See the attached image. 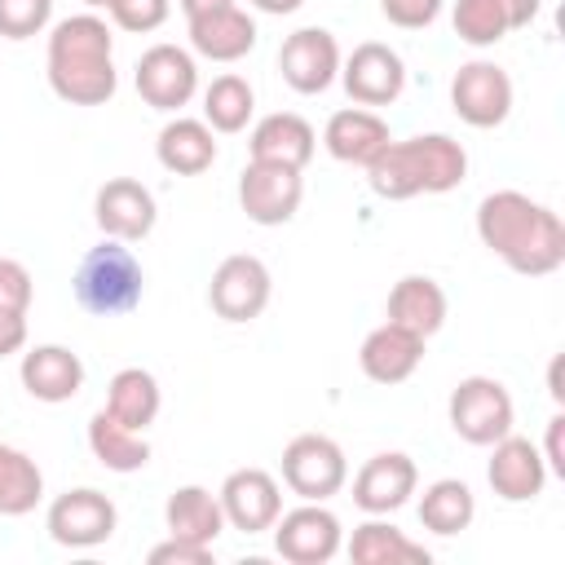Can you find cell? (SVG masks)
I'll use <instances>...</instances> for the list:
<instances>
[{"label":"cell","instance_id":"obj_1","mask_svg":"<svg viewBox=\"0 0 565 565\" xmlns=\"http://www.w3.org/2000/svg\"><path fill=\"white\" fill-rule=\"evenodd\" d=\"M477 238L512 269V274H556L565 265V225L561 216L521 194V190H494L477 203Z\"/></svg>","mask_w":565,"mask_h":565},{"label":"cell","instance_id":"obj_2","mask_svg":"<svg viewBox=\"0 0 565 565\" xmlns=\"http://www.w3.org/2000/svg\"><path fill=\"white\" fill-rule=\"evenodd\" d=\"M49 88L71 106H106L119 88L106 18L75 13L49 31Z\"/></svg>","mask_w":565,"mask_h":565},{"label":"cell","instance_id":"obj_3","mask_svg":"<svg viewBox=\"0 0 565 565\" xmlns=\"http://www.w3.org/2000/svg\"><path fill=\"white\" fill-rule=\"evenodd\" d=\"M468 177V150L446 132H419L406 141H388L371 163L366 181L380 199H415L446 194Z\"/></svg>","mask_w":565,"mask_h":565},{"label":"cell","instance_id":"obj_4","mask_svg":"<svg viewBox=\"0 0 565 565\" xmlns=\"http://www.w3.org/2000/svg\"><path fill=\"white\" fill-rule=\"evenodd\" d=\"M141 291H146V274H141V260L132 256L128 243L106 238V243L84 252V260L75 269L79 309H88L93 318H119V313L141 305Z\"/></svg>","mask_w":565,"mask_h":565},{"label":"cell","instance_id":"obj_5","mask_svg":"<svg viewBox=\"0 0 565 565\" xmlns=\"http://www.w3.org/2000/svg\"><path fill=\"white\" fill-rule=\"evenodd\" d=\"M446 415H450L455 437H463L468 446H494L499 437L512 433L516 406H512V393L494 375H463L450 388Z\"/></svg>","mask_w":565,"mask_h":565},{"label":"cell","instance_id":"obj_6","mask_svg":"<svg viewBox=\"0 0 565 565\" xmlns=\"http://www.w3.org/2000/svg\"><path fill=\"white\" fill-rule=\"evenodd\" d=\"M344 481H349V459L340 441H331L327 433H300L282 446V486L296 499L327 503L331 494L344 490Z\"/></svg>","mask_w":565,"mask_h":565},{"label":"cell","instance_id":"obj_7","mask_svg":"<svg viewBox=\"0 0 565 565\" xmlns=\"http://www.w3.org/2000/svg\"><path fill=\"white\" fill-rule=\"evenodd\" d=\"M269 530H274V552L291 565H327L344 543L340 516L309 499L291 512H278V521Z\"/></svg>","mask_w":565,"mask_h":565},{"label":"cell","instance_id":"obj_8","mask_svg":"<svg viewBox=\"0 0 565 565\" xmlns=\"http://www.w3.org/2000/svg\"><path fill=\"white\" fill-rule=\"evenodd\" d=\"M450 106L468 128H499L512 115V79L499 62L472 57L450 79Z\"/></svg>","mask_w":565,"mask_h":565},{"label":"cell","instance_id":"obj_9","mask_svg":"<svg viewBox=\"0 0 565 565\" xmlns=\"http://www.w3.org/2000/svg\"><path fill=\"white\" fill-rule=\"evenodd\" d=\"M269 269L260 256H247V252H234L225 256L216 269H212V282H207V305L216 318L225 322H252L265 313L269 305Z\"/></svg>","mask_w":565,"mask_h":565},{"label":"cell","instance_id":"obj_10","mask_svg":"<svg viewBox=\"0 0 565 565\" xmlns=\"http://www.w3.org/2000/svg\"><path fill=\"white\" fill-rule=\"evenodd\" d=\"M300 199H305V177L296 168L247 159V168L238 177V207L247 212V221L287 225L300 212Z\"/></svg>","mask_w":565,"mask_h":565},{"label":"cell","instance_id":"obj_11","mask_svg":"<svg viewBox=\"0 0 565 565\" xmlns=\"http://www.w3.org/2000/svg\"><path fill=\"white\" fill-rule=\"evenodd\" d=\"M44 525H49V539L62 543V547H97L115 534L119 512L102 490L79 486V490H66L49 503Z\"/></svg>","mask_w":565,"mask_h":565},{"label":"cell","instance_id":"obj_12","mask_svg":"<svg viewBox=\"0 0 565 565\" xmlns=\"http://www.w3.org/2000/svg\"><path fill=\"white\" fill-rule=\"evenodd\" d=\"M132 84H137V93H141L146 106H154V110H181L194 97V88H199V66H194V57L181 44H150L137 57Z\"/></svg>","mask_w":565,"mask_h":565},{"label":"cell","instance_id":"obj_13","mask_svg":"<svg viewBox=\"0 0 565 565\" xmlns=\"http://www.w3.org/2000/svg\"><path fill=\"white\" fill-rule=\"evenodd\" d=\"M278 71L287 79V88L313 97V93H327L340 75V44L327 26H300L282 40L278 49Z\"/></svg>","mask_w":565,"mask_h":565},{"label":"cell","instance_id":"obj_14","mask_svg":"<svg viewBox=\"0 0 565 565\" xmlns=\"http://www.w3.org/2000/svg\"><path fill=\"white\" fill-rule=\"evenodd\" d=\"M340 79H344V93L358 106H388L406 88V62H402L397 49H388L380 40H366L340 62Z\"/></svg>","mask_w":565,"mask_h":565},{"label":"cell","instance_id":"obj_15","mask_svg":"<svg viewBox=\"0 0 565 565\" xmlns=\"http://www.w3.org/2000/svg\"><path fill=\"white\" fill-rule=\"evenodd\" d=\"M216 499H221L225 525H234L243 534H265L282 512V490L265 468H234L221 481Z\"/></svg>","mask_w":565,"mask_h":565},{"label":"cell","instance_id":"obj_16","mask_svg":"<svg viewBox=\"0 0 565 565\" xmlns=\"http://www.w3.org/2000/svg\"><path fill=\"white\" fill-rule=\"evenodd\" d=\"M93 216H97V230L106 238H119V243H141L154 221H159V207H154V194L137 181V177H110L97 199H93Z\"/></svg>","mask_w":565,"mask_h":565},{"label":"cell","instance_id":"obj_17","mask_svg":"<svg viewBox=\"0 0 565 565\" xmlns=\"http://www.w3.org/2000/svg\"><path fill=\"white\" fill-rule=\"evenodd\" d=\"M486 481H490V490H494L503 503H530V499H539L543 486H547V463H543V455H539V446H534L530 437L508 433V437H499V441L490 446Z\"/></svg>","mask_w":565,"mask_h":565},{"label":"cell","instance_id":"obj_18","mask_svg":"<svg viewBox=\"0 0 565 565\" xmlns=\"http://www.w3.org/2000/svg\"><path fill=\"white\" fill-rule=\"evenodd\" d=\"M415 486H419L415 459L402 455V450H380V455H371L358 468V477H353V503L362 512H371V516H388L402 503H411Z\"/></svg>","mask_w":565,"mask_h":565},{"label":"cell","instance_id":"obj_19","mask_svg":"<svg viewBox=\"0 0 565 565\" xmlns=\"http://www.w3.org/2000/svg\"><path fill=\"white\" fill-rule=\"evenodd\" d=\"M419 362H424V335H415L397 322H380L358 349V366L375 384H402L419 371Z\"/></svg>","mask_w":565,"mask_h":565},{"label":"cell","instance_id":"obj_20","mask_svg":"<svg viewBox=\"0 0 565 565\" xmlns=\"http://www.w3.org/2000/svg\"><path fill=\"white\" fill-rule=\"evenodd\" d=\"M539 18V0H455V35L472 49L499 44L508 31H521Z\"/></svg>","mask_w":565,"mask_h":565},{"label":"cell","instance_id":"obj_21","mask_svg":"<svg viewBox=\"0 0 565 565\" xmlns=\"http://www.w3.org/2000/svg\"><path fill=\"white\" fill-rule=\"evenodd\" d=\"M247 150H252V159H260V163H282V168L305 172V163H309L313 150H318V132L309 128L305 115H296V110H274V115L256 119V128H252V137H247Z\"/></svg>","mask_w":565,"mask_h":565},{"label":"cell","instance_id":"obj_22","mask_svg":"<svg viewBox=\"0 0 565 565\" xmlns=\"http://www.w3.org/2000/svg\"><path fill=\"white\" fill-rule=\"evenodd\" d=\"M18 375H22V388L35 402H49V406L71 402L84 388V362L66 344H35V349H26Z\"/></svg>","mask_w":565,"mask_h":565},{"label":"cell","instance_id":"obj_23","mask_svg":"<svg viewBox=\"0 0 565 565\" xmlns=\"http://www.w3.org/2000/svg\"><path fill=\"white\" fill-rule=\"evenodd\" d=\"M388 141H393V137H388V124H384L371 106H344V110H335V115L327 119V128H322L327 154L340 159V163H358V168H366Z\"/></svg>","mask_w":565,"mask_h":565},{"label":"cell","instance_id":"obj_24","mask_svg":"<svg viewBox=\"0 0 565 565\" xmlns=\"http://www.w3.org/2000/svg\"><path fill=\"white\" fill-rule=\"evenodd\" d=\"M190 49L207 62H238L256 49V22L238 4L190 18Z\"/></svg>","mask_w":565,"mask_h":565},{"label":"cell","instance_id":"obj_25","mask_svg":"<svg viewBox=\"0 0 565 565\" xmlns=\"http://www.w3.org/2000/svg\"><path fill=\"white\" fill-rule=\"evenodd\" d=\"M384 313H388V322H397V327H406V331H415V335L428 340L446 322V291L428 274H406V278L393 282Z\"/></svg>","mask_w":565,"mask_h":565},{"label":"cell","instance_id":"obj_26","mask_svg":"<svg viewBox=\"0 0 565 565\" xmlns=\"http://www.w3.org/2000/svg\"><path fill=\"white\" fill-rule=\"evenodd\" d=\"M154 159L177 172V177H199L216 163V137L203 119H190V115H177L159 128V141H154Z\"/></svg>","mask_w":565,"mask_h":565},{"label":"cell","instance_id":"obj_27","mask_svg":"<svg viewBox=\"0 0 565 565\" xmlns=\"http://www.w3.org/2000/svg\"><path fill=\"white\" fill-rule=\"evenodd\" d=\"M163 521H168L172 539H185V543H199V547H212L225 530L221 499L207 486H177L163 503Z\"/></svg>","mask_w":565,"mask_h":565},{"label":"cell","instance_id":"obj_28","mask_svg":"<svg viewBox=\"0 0 565 565\" xmlns=\"http://www.w3.org/2000/svg\"><path fill=\"white\" fill-rule=\"evenodd\" d=\"M88 450H93V459H97L102 468H110V472H141V468L150 463V441H146V433L119 424L106 406L88 419Z\"/></svg>","mask_w":565,"mask_h":565},{"label":"cell","instance_id":"obj_29","mask_svg":"<svg viewBox=\"0 0 565 565\" xmlns=\"http://www.w3.org/2000/svg\"><path fill=\"white\" fill-rule=\"evenodd\" d=\"M349 561H353V565H428L433 552H428L424 543L406 539L397 525L371 516V521H362V525L353 530V539H349Z\"/></svg>","mask_w":565,"mask_h":565},{"label":"cell","instance_id":"obj_30","mask_svg":"<svg viewBox=\"0 0 565 565\" xmlns=\"http://www.w3.org/2000/svg\"><path fill=\"white\" fill-rule=\"evenodd\" d=\"M159 402H163L159 380H154L150 371H141V366H124V371H115L110 384H106V411H110L119 424L137 428V433H146V428L154 424Z\"/></svg>","mask_w":565,"mask_h":565},{"label":"cell","instance_id":"obj_31","mask_svg":"<svg viewBox=\"0 0 565 565\" xmlns=\"http://www.w3.org/2000/svg\"><path fill=\"white\" fill-rule=\"evenodd\" d=\"M472 516H477V499H472L468 481L441 477V481L424 486V494H419V525L424 530L450 539V534H463L472 525Z\"/></svg>","mask_w":565,"mask_h":565},{"label":"cell","instance_id":"obj_32","mask_svg":"<svg viewBox=\"0 0 565 565\" xmlns=\"http://www.w3.org/2000/svg\"><path fill=\"white\" fill-rule=\"evenodd\" d=\"M40 499H44L40 463L26 450L0 441V516H26V512H35Z\"/></svg>","mask_w":565,"mask_h":565},{"label":"cell","instance_id":"obj_33","mask_svg":"<svg viewBox=\"0 0 565 565\" xmlns=\"http://www.w3.org/2000/svg\"><path fill=\"white\" fill-rule=\"evenodd\" d=\"M252 110H256V93H252V84H247L243 75H234V71L216 75V79L203 88V124H207L212 132H243L247 119H252Z\"/></svg>","mask_w":565,"mask_h":565},{"label":"cell","instance_id":"obj_34","mask_svg":"<svg viewBox=\"0 0 565 565\" xmlns=\"http://www.w3.org/2000/svg\"><path fill=\"white\" fill-rule=\"evenodd\" d=\"M53 0H0V40H31L49 26Z\"/></svg>","mask_w":565,"mask_h":565},{"label":"cell","instance_id":"obj_35","mask_svg":"<svg viewBox=\"0 0 565 565\" xmlns=\"http://www.w3.org/2000/svg\"><path fill=\"white\" fill-rule=\"evenodd\" d=\"M168 9L172 0H110V18L119 31H132V35H146V31H159L168 22Z\"/></svg>","mask_w":565,"mask_h":565},{"label":"cell","instance_id":"obj_36","mask_svg":"<svg viewBox=\"0 0 565 565\" xmlns=\"http://www.w3.org/2000/svg\"><path fill=\"white\" fill-rule=\"evenodd\" d=\"M31 296H35V287H31L26 265L13 260V256H0V309L26 313V309H31Z\"/></svg>","mask_w":565,"mask_h":565},{"label":"cell","instance_id":"obj_37","mask_svg":"<svg viewBox=\"0 0 565 565\" xmlns=\"http://www.w3.org/2000/svg\"><path fill=\"white\" fill-rule=\"evenodd\" d=\"M446 0H380V13L402 31H424L437 22Z\"/></svg>","mask_w":565,"mask_h":565},{"label":"cell","instance_id":"obj_38","mask_svg":"<svg viewBox=\"0 0 565 565\" xmlns=\"http://www.w3.org/2000/svg\"><path fill=\"white\" fill-rule=\"evenodd\" d=\"M168 561H185V565H207L212 561V547H199V543H185V539H172L168 534V543H159V547H150V565H168Z\"/></svg>","mask_w":565,"mask_h":565},{"label":"cell","instance_id":"obj_39","mask_svg":"<svg viewBox=\"0 0 565 565\" xmlns=\"http://www.w3.org/2000/svg\"><path fill=\"white\" fill-rule=\"evenodd\" d=\"M543 463H547V472H556V477H565V415H552L547 419V437H543Z\"/></svg>","mask_w":565,"mask_h":565},{"label":"cell","instance_id":"obj_40","mask_svg":"<svg viewBox=\"0 0 565 565\" xmlns=\"http://www.w3.org/2000/svg\"><path fill=\"white\" fill-rule=\"evenodd\" d=\"M26 344V313L18 309H0V358L18 353Z\"/></svg>","mask_w":565,"mask_h":565},{"label":"cell","instance_id":"obj_41","mask_svg":"<svg viewBox=\"0 0 565 565\" xmlns=\"http://www.w3.org/2000/svg\"><path fill=\"white\" fill-rule=\"evenodd\" d=\"M260 13H274V18H282V13H296L305 0H252Z\"/></svg>","mask_w":565,"mask_h":565},{"label":"cell","instance_id":"obj_42","mask_svg":"<svg viewBox=\"0 0 565 565\" xmlns=\"http://www.w3.org/2000/svg\"><path fill=\"white\" fill-rule=\"evenodd\" d=\"M225 4H234V0H181L185 18H199V13H212V9H225Z\"/></svg>","mask_w":565,"mask_h":565},{"label":"cell","instance_id":"obj_43","mask_svg":"<svg viewBox=\"0 0 565 565\" xmlns=\"http://www.w3.org/2000/svg\"><path fill=\"white\" fill-rule=\"evenodd\" d=\"M547 384H552V397H556V402H565V388H561V358L552 362V371H547Z\"/></svg>","mask_w":565,"mask_h":565},{"label":"cell","instance_id":"obj_44","mask_svg":"<svg viewBox=\"0 0 565 565\" xmlns=\"http://www.w3.org/2000/svg\"><path fill=\"white\" fill-rule=\"evenodd\" d=\"M88 9H110V0H84Z\"/></svg>","mask_w":565,"mask_h":565}]
</instances>
